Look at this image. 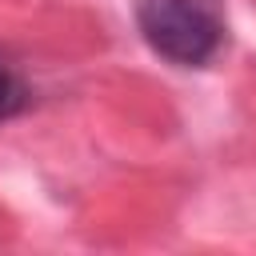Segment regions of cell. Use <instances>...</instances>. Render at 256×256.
<instances>
[{"label":"cell","instance_id":"2","mask_svg":"<svg viewBox=\"0 0 256 256\" xmlns=\"http://www.w3.org/2000/svg\"><path fill=\"white\" fill-rule=\"evenodd\" d=\"M24 108H28V84L16 72V64H8L0 56V124L12 120V116H20Z\"/></svg>","mask_w":256,"mask_h":256},{"label":"cell","instance_id":"1","mask_svg":"<svg viewBox=\"0 0 256 256\" xmlns=\"http://www.w3.org/2000/svg\"><path fill=\"white\" fill-rule=\"evenodd\" d=\"M136 28L160 60L204 68L224 48V0H136Z\"/></svg>","mask_w":256,"mask_h":256}]
</instances>
